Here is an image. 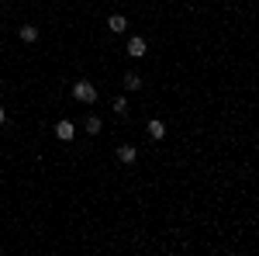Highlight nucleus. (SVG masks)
I'll list each match as a JSON object with an SVG mask.
<instances>
[{"instance_id": "8", "label": "nucleus", "mask_w": 259, "mask_h": 256, "mask_svg": "<svg viewBox=\"0 0 259 256\" xmlns=\"http://www.w3.org/2000/svg\"><path fill=\"white\" fill-rule=\"evenodd\" d=\"M107 24H111V31H124V28H128V21L121 18V14H114V18L107 21Z\"/></svg>"}, {"instance_id": "10", "label": "nucleus", "mask_w": 259, "mask_h": 256, "mask_svg": "<svg viewBox=\"0 0 259 256\" xmlns=\"http://www.w3.org/2000/svg\"><path fill=\"white\" fill-rule=\"evenodd\" d=\"M114 111L124 115V111H128V97H114Z\"/></svg>"}, {"instance_id": "4", "label": "nucleus", "mask_w": 259, "mask_h": 256, "mask_svg": "<svg viewBox=\"0 0 259 256\" xmlns=\"http://www.w3.org/2000/svg\"><path fill=\"white\" fill-rule=\"evenodd\" d=\"M21 42H28V45L38 42V28H35V24H24V28H21Z\"/></svg>"}, {"instance_id": "3", "label": "nucleus", "mask_w": 259, "mask_h": 256, "mask_svg": "<svg viewBox=\"0 0 259 256\" xmlns=\"http://www.w3.org/2000/svg\"><path fill=\"white\" fill-rule=\"evenodd\" d=\"M128 56L132 59H142L145 56V39H128Z\"/></svg>"}, {"instance_id": "7", "label": "nucleus", "mask_w": 259, "mask_h": 256, "mask_svg": "<svg viewBox=\"0 0 259 256\" xmlns=\"http://www.w3.org/2000/svg\"><path fill=\"white\" fill-rule=\"evenodd\" d=\"M124 87H128V90H139V87H142V77H139V73H128V77H124Z\"/></svg>"}, {"instance_id": "9", "label": "nucleus", "mask_w": 259, "mask_h": 256, "mask_svg": "<svg viewBox=\"0 0 259 256\" xmlns=\"http://www.w3.org/2000/svg\"><path fill=\"white\" fill-rule=\"evenodd\" d=\"M87 132L90 135H100V118H87Z\"/></svg>"}, {"instance_id": "11", "label": "nucleus", "mask_w": 259, "mask_h": 256, "mask_svg": "<svg viewBox=\"0 0 259 256\" xmlns=\"http://www.w3.org/2000/svg\"><path fill=\"white\" fill-rule=\"evenodd\" d=\"M0 125H7V115H4V107H0Z\"/></svg>"}, {"instance_id": "5", "label": "nucleus", "mask_w": 259, "mask_h": 256, "mask_svg": "<svg viewBox=\"0 0 259 256\" xmlns=\"http://www.w3.org/2000/svg\"><path fill=\"white\" fill-rule=\"evenodd\" d=\"M118 159H121V163H135V145H121Z\"/></svg>"}, {"instance_id": "2", "label": "nucleus", "mask_w": 259, "mask_h": 256, "mask_svg": "<svg viewBox=\"0 0 259 256\" xmlns=\"http://www.w3.org/2000/svg\"><path fill=\"white\" fill-rule=\"evenodd\" d=\"M56 135H59L62 142H69V138L76 135V125H73V121H59V125H56Z\"/></svg>"}, {"instance_id": "1", "label": "nucleus", "mask_w": 259, "mask_h": 256, "mask_svg": "<svg viewBox=\"0 0 259 256\" xmlns=\"http://www.w3.org/2000/svg\"><path fill=\"white\" fill-rule=\"evenodd\" d=\"M73 97L80 100V104H94L97 100V87L90 80H80V83H73Z\"/></svg>"}, {"instance_id": "6", "label": "nucleus", "mask_w": 259, "mask_h": 256, "mask_svg": "<svg viewBox=\"0 0 259 256\" xmlns=\"http://www.w3.org/2000/svg\"><path fill=\"white\" fill-rule=\"evenodd\" d=\"M149 135L162 138V135H166V125H162V121H149Z\"/></svg>"}]
</instances>
